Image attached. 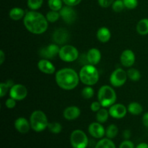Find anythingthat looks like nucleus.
Returning a JSON list of instances; mask_svg holds the SVG:
<instances>
[{"label":"nucleus","mask_w":148,"mask_h":148,"mask_svg":"<svg viewBox=\"0 0 148 148\" xmlns=\"http://www.w3.org/2000/svg\"><path fill=\"white\" fill-rule=\"evenodd\" d=\"M49 21L41 13L33 11L27 12L23 18L25 28L31 33L36 35L43 34L47 30Z\"/></svg>","instance_id":"nucleus-1"},{"label":"nucleus","mask_w":148,"mask_h":148,"mask_svg":"<svg viewBox=\"0 0 148 148\" xmlns=\"http://www.w3.org/2000/svg\"><path fill=\"white\" fill-rule=\"evenodd\" d=\"M56 82L59 88L66 90H71L76 88L79 82V74L71 68H64L56 72Z\"/></svg>","instance_id":"nucleus-2"},{"label":"nucleus","mask_w":148,"mask_h":148,"mask_svg":"<svg viewBox=\"0 0 148 148\" xmlns=\"http://www.w3.org/2000/svg\"><path fill=\"white\" fill-rule=\"evenodd\" d=\"M79 79L86 85H94L99 80V73L95 65L88 64L81 68L79 73Z\"/></svg>","instance_id":"nucleus-3"},{"label":"nucleus","mask_w":148,"mask_h":148,"mask_svg":"<svg viewBox=\"0 0 148 148\" xmlns=\"http://www.w3.org/2000/svg\"><path fill=\"white\" fill-rule=\"evenodd\" d=\"M98 99L102 107H110L116 101V93L111 86L103 85L98 90Z\"/></svg>","instance_id":"nucleus-4"},{"label":"nucleus","mask_w":148,"mask_h":148,"mask_svg":"<svg viewBox=\"0 0 148 148\" xmlns=\"http://www.w3.org/2000/svg\"><path fill=\"white\" fill-rule=\"evenodd\" d=\"M31 128L36 132H40L48 127L49 121L44 112L42 111H35L32 113L30 118Z\"/></svg>","instance_id":"nucleus-5"},{"label":"nucleus","mask_w":148,"mask_h":148,"mask_svg":"<svg viewBox=\"0 0 148 148\" xmlns=\"http://www.w3.org/2000/svg\"><path fill=\"white\" fill-rule=\"evenodd\" d=\"M59 56L65 62H75L79 57V51L77 49L71 45H64L60 48Z\"/></svg>","instance_id":"nucleus-6"},{"label":"nucleus","mask_w":148,"mask_h":148,"mask_svg":"<svg viewBox=\"0 0 148 148\" xmlns=\"http://www.w3.org/2000/svg\"><path fill=\"white\" fill-rule=\"evenodd\" d=\"M70 143L73 148H86L88 145V138L83 131L76 130L71 134Z\"/></svg>","instance_id":"nucleus-7"},{"label":"nucleus","mask_w":148,"mask_h":148,"mask_svg":"<svg viewBox=\"0 0 148 148\" xmlns=\"http://www.w3.org/2000/svg\"><path fill=\"white\" fill-rule=\"evenodd\" d=\"M127 72L121 68L115 69L110 76V82L116 88H119L124 85L127 82Z\"/></svg>","instance_id":"nucleus-8"},{"label":"nucleus","mask_w":148,"mask_h":148,"mask_svg":"<svg viewBox=\"0 0 148 148\" xmlns=\"http://www.w3.org/2000/svg\"><path fill=\"white\" fill-rule=\"evenodd\" d=\"M27 90L22 84H14L10 89V96L16 101H22L27 97Z\"/></svg>","instance_id":"nucleus-9"},{"label":"nucleus","mask_w":148,"mask_h":148,"mask_svg":"<svg viewBox=\"0 0 148 148\" xmlns=\"http://www.w3.org/2000/svg\"><path fill=\"white\" fill-rule=\"evenodd\" d=\"M60 17L66 24H72L75 23L77 19V12L72 7L65 6L63 7L59 11Z\"/></svg>","instance_id":"nucleus-10"},{"label":"nucleus","mask_w":148,"mask_h":148,"mask_svg":"<svg viewBox=\"0 0 148 148\" xmlns=\"http://www.w3.org/2000/svg\"><path fill=\"white\" fill-rule=\"evenodd\" d=\"M60 48L56 43L49 44L46 47L42 48L40 50V55L43 57V59H51L56 56L59 54Z\"/></svg>","instance_id":"nucleus-11"},{"label":"nucleus","mask_w":148,"mask_h":148,"mask_svg":"<svg viewBox=\"0 0 148 148\" xmlns=\"http://www.w3.org/2000/svg\"><path fill=\"white\" fill-rule=\"evenodd\" d=\"M127 108L121 103H114L109 107V114L114 119H122L126 116L127 112Z\"/></svg>","instance_id":"nucleus-12"},{"label":"nucleus","mask_w":148,"mask_h":148,"mask_svg":"<svg viewBox=\"0 0 148 148\" xmlns=\"http://www.w3.org/2000/svg\"><path fill=\"white\" fill-rule=\"evenodd\" d=\"M121 64L125 67H131L135 62V54L131 49H126L120 56Z\"/></svg>","instance_id":"nucleus-13"},{"label":"nucleus","mask_w":148,"mask_h":148,"mask_svg":"<svg viewBox=\"0 0 148 148\" xmlns=\"http://www.w3.org/2000/svg\"><path fill=\"white\" fill-rule=\"evenodd\" d=\"M88 132L92 137L95 138H102L106 134V130L103 126L99 122L91 123L88 127Z\"/></svg>","instance_id":"nucleus-14"},{"label":"nucleus","mask_w":148,"mask_h":148,"mask_svg":"<svg viewBox=\"0 0 148 148\" xmlns=\"http://www.w3.org/2000/svg\"><path fill=\"white\" fill-rule=\"evenodd\" d=\"M69 32L64 28H59L54 31L53 34V40L56 44L62 45L69 40Z\"/></svg>","instance_id":"nucleus-15"},{"label":"nucleus","mask_w":148,"mask_h":148,"mask_svg":"<svg viewBox=\"0 0 148 148\" xmlns=\"http://www.w3.org/2000/svg\"><path fill=\"white\" fill-rule=\"evenodd\" d=\"M38 68L40 72L47 75H52L56 71L54 65L46 59H42L38 63Z\"/></svg>","instance_id":"nucleus-16"},{"label":"nucleus","mask_w":148,"mask_h":148,"mask_svg":"<svg viewBox=\"0 0 148 148\" xmlns=\"http://www.w3.org/2000/svg\"><path fill=\"white\" fill-rule=\"evenodd\" d=\"M88 64L92 65L98 64L101 59V53L99 49L96 48H92L88 51L86 54Z\"/></svg>","instance_id":"nucleus-17"},{"label":"nucleus","mask_w":148,"mask_h":148,"mask_svg":"<svg viewBox=\"0 0 148 148\" xmlns=\"http://www.w3.org/2000/svg\"><path fill=\"white\" fill-rule=\"evenodd\" d=\"M81 114V111L79 107L75 106H72L66 107L63 112L64 117L66 120H72L76 119Z\"/></svg>","instance_id":"nucleus-18"},{"label":"nucleus","mask_w":148,"mask_h":148,"mask_svg":"<svg viewBox=\"0 0 148 148\" xmlns=\"http://www.w3.org/2000/svg\"><path fill=\"white\" fill-rule=\"evenodd\" d=\"M14 127L20 133L26 134L29 132L31 126L30 123H29V121L25 118L20 117L14 121Z\"/></svg>","instance_id":"nucleus-19"},{"label":"nucleus","mask_w":148,"mask_h":148,"mask_svg":"<svg viewBox=\"0 0 148 148\" xmlns=\"http://www.w3.org/2000/svg\"><path fill=\"white\" fill-rule=\"evenodd\" d=\"M97 38L102 43H106L111 39V33L109 29L106 27H101L97 31Z\"/></svg>","instance_id":"nucleus-20"},{"label":"nucleus","mask_w":148,"mask_h":148,"mask_svg":"<svg viewBox=\"0 0 148 148\" xmlns=\"http://www.w3.org/2000/svg\"><path fill=\"white\" fill-rule=\"evenodd\" d=\"M137 33L141 36H146L148 34V18H143L140 20L137 24Z\"/></svg>","instance_id":"nucleus-21"},{"label":"nucleus","mask_w":148,"mask_h":148,"mask_svg":"<svg viewBox=\"0 0 148 148\" xmlns=\"http://www.w3.org/2000/svg\"><path fill=\"white\" fill-rule=\"evenodd\" d=\"M25 15V11L20 7H14L9 12V16L13 20H20V19L24 18Z\"/></svg>","instance_id":"nucleus-22"},{"label":"nucleus","mask_w":148,"mask_h":148,"mask_svg":"<svg viewBox=\"0 0 148 148\" xmlns=\"http://www.w3.org/2000/svg\"><path fill=\"white\" fill-rule=\"evenodd\" d=\"M129 112L132 115H140L143 111V108L140 103L137 102H132L129 104L127 107Z\"/></svg>","instance_id":"nucleus-23"},{"label":"nucleus","mask_w":148,"mask_h":148,"mask_svg":"<svg viewBox=\"0 0 148 148\" xmlns=\"http://www.w3.org/2000/svg\"><path fill=\"white\" fill-rule=\"evenodd\" d=\"M109 115V111H107L106 108H101L96 114V120L101 124L105 123L108 120Z\"/></svg>","instance_id":"nucleus-24"},{"label":"nucleus","mask_w":148,"mask_h":148,"mask_svg":"<svg viewBox=\"0 0 148 148\" xmlns=\"http://www.w3.org/2000/svg\"><path fill=\"white\" fill-rule=\"evenodd\" d=\"M95 148H116V146L111 139L104 138L97 143Z\"/></svg>","instance_id":"nucleus-25"},{"label":"nucleus","mask_w":148,"mask_h":148,"mask_svg":"<svg viewBox=\"0 0 148 148\" xmlns=\"http://www.w3.org/2000/svg\"><path fill=\"white\" fill-rule=\"evenodd\" d=\"M119 132V129L115 124H111L107 127L106 130V135L107 138L114 139L117 136Z\"/></svg>","instance_id":"nucleus-26"},{"label":"nucleus","mask_w":148,"mask_h":148,"mask_svg":"<svg viewBox=\"0 0 148 148\" xmlns=\"http://www.w3.org/2000/svg\"><path fill=\"white\" fill-rule=\"evenodd\" d=\"M127 76L130 78L131 80L134 81H138L140 80V77H141V74L139 70L134 68H130L127 71Z\"/></svg>","instance_id":"nucleus-27"},{"label":"nucleus","mask_w":148,"mask_h":148,"mask_svg":"<svg viewBox=\"0 0 148 148\" xmlns=\"http://www.w3.org/2000/svg\"><path fill=\"white\" fill-rule=\"evenodd\" d=\"M48 4L51 10L59 12L63 7V0H49Z\"/></svg>","instance_id":"nucleus-28"},{"label":"nucleus","mask_w":148,"mask_h":148,"mask_svg":"<svg viewBox=\"0 0 148 148\" xmlns=\"http://www.w3.org/2000/svg\"><path fill=\"white\" fill-rule=\"evenodd\" d=\"M48 129L53 134H59L62 132V126L60 123L59 122H52L49 123L48 124Z\"/></svg>","instance_id":"nucleus-29"},{"label":"nucleus","mask_w":148,"mask_h":148,"mask_svg":"<svg viewBox=\"0 0 148 148\" xmlns=\"http://www.w3.org/2000/svg\"><path fill=\"white\" fill-rule=\"evenodd\" d=\"M46 17L49 23H55L60 17V14H59V12L58 11L50 10V11L47 12Z\"/></svg>","instance_id":"nucleus-30"},{"label":"nucleus","mask_w":148,"mask_h":148,"mask_svg":"<svg viewBox=\"0 0 148 148\" xmlns=\"http://www.w3.org/2000/svg\"><path fill=\"white\" fill-rule=\"evenodd\" d=\"M43 0H27V7L32 10H37L41 7Z\"/></svg>","instance_id":"nucleus-31"},{"label":"nucleus","mask_w":148,"mask_h":148,"mask_svg":"<svg viewBox=\"0 0 148 148\" xmlns=\"http://www.w3.org/2000/svg\"><path fill=\"white\" fill-rule=\"evenodd\" d=\"M94 95V90L91 86L85 87L82 90V95L85 99H90Z\"/></svg>","instance_id":"nucleus-32"},{"label":"nucleus","mask_w":148,"mask_h":148,"mask_svg":"<svg viewBox=\"0 0 148 148\" xmlns=\"http://www.w3.org/2000/svg\"><path fill=\"white\" fill-rule=\"evenodd\" d=\"M125 8L123 0H115L112 4V9L116 12H120Z\"/></svg>","instance_id":"nucleus-33"},{"label":"nucleus","mask_w":148,"mask_h":148,"mask_svg":"<svg viewBox=\"0 0 148 148\" xmlns=\"http://www.w3.org/2000/svg\"><path fill=\"white\" fill-rule=\"evenodd\" d=\"M124 6L129 10L135 9L138 5V0H123Z\"/></svg>","instance_id":"nucleus-34"},{"label":"nucleus","mask_w":148,"mask_h":148,"mask_svg":"<svg viewBox=\"0 0 148 148\" xmlns=\"http://www.w3.org/2000/svg\"><path fill=\"white\" fill-rule=\"evenodd\" d=\"M10 89V87L6 84L5 82H1L0 83V96H1V98H3Z\"/></svg>","instance_id":"nucleus-35"},{"label":"nucleus","mask_w":148,"mask_h":148,"mask_svg":"<svg viewBox=\"0 0 148 148\" xmlns=\"http://www.w3.org/2000/svg\"><path fill=\"white\" fill-rule=\"evenodd\" d=\"M5 106L9 109H12V108H14L16 106V100H14V98L10 97V98H8L6 101Z\"/></svg>","instance_id":"nucleus-36"},{"label":"nucleus","mask_w":148,"mask_h":148,"mask_svg":"<svg viewBox=\"0 0 148 148\" xmlns=\"http://www.w3.org/2000/svg\"><path fill=\"white\" fill-rule=\"evenodd\" d=\"M114 1L115 0H98V4H100V6L104 7V8H107V7L112 5Z\"/></svg>","instance_id":"nucleus-37"},{"label":"nucleus","mask_w":148,"mask_h":148,"mask_svg":"<svg viewBox=\"0 0 148 148\" xmlns=\"http://www.w3.org/2000/svg\"><path fill=\"white\" fill-rule=\"evenodd\" d=\"M101 104L99 101H94L91 103L90 105V109L91 111H94V112H98L100 109L101 108Z\"/></svg>","instance_id":"nucleus-38"},{"label":"nucleus","mask_w":148,"mask_h":148,"mask_svg":"<svg viewBox=\"0 0 148 148\" xmlns=\"http://www.w3.org/2000/svg\"><path fill=\"white\" fill-rule=\"evenodd\" d=\"M119 148H134V145L132 142L126 140L121 143Z\"/></svg>","instance_id":"nucleus-39"},{"label":"nucleus","mask_w":148,"mask_h":148,"mask_svg":"<svg viewBox=\"0 0 148 148\" xmlns=\"http://www.w3.org/2000/svg\"><path fill=\"white\" fill-rule=\"evenodd\" d=\"M82 0H63V2L66 5L70 6V7H74L77 4H79L81 2Z\"/></svg>","instance_id":"nucleus-40"},{"label":"nucleus","mask_w":148,"mask_h":148,"mask_svg":"<svg viewBox=\"0 0 148 148\" xmlns=\"http://www.w3.org/2000/svg\"><path fill=\"white\" fill-rule=\"evenodd\" d=\"M143 124L145 127L148 128V112H146L143 116Z\"/></svg>","instance_id":"nucleus-41"},{"label":"nucleus","mask_w":148,"mask_h":148,"mask_svg":"<svg viewBox=\"0 0 148 148\" xmlns=\"http://www.w3.org/2000/svg\"><path fill=\"white\" fill-rule=\"evenodd\" d=\"M123 136H124V137L126 140H128V139H130V137H131V132L129 130H124V133H123Z\"/></svg>","instance_id":"nucleus-42"},{"label":"nucleus","mask_w":148,"mask_h":148,"mask_svg":"<svg viewBox=\"0 0 148 148\" xmlns=\"http://www.w3.org/2000/svg\"><path fill=\"white\" fill-rule=\"evenodd\" d=\"M5 60V54L2 50L0 51V64H2Z\"/></svg>","instance_id":"nucleus-43"},{"label":"nucleus","mask_w":148,"mask_h":148,"mask_svg":"<svg viewBox=\"0 0 148 148\" xmlns=\"http://www.w3.org/2000/svg\"><path fill=\"white\" fill-rule=\"evenodd\" d=\"M6 84H7V85H8L9 87H10V88H11L13 86V85H14V82H13L12 80V79H7V81H6Z\"/></svg>","instance_id":"nucleus-44"},{"label":"nucleus","mask_w":148,"mask_h":148,"mask_svg":"<svg viewBox=\"0 0 148 148\" xmlns=\"http://www.w3.org/2000/svg\"><path fill=\"white\" fill-rule=\"evenodd\" d=\"M136 148H148V145L147 143H140V144H139L137 146V147Z\"/></svg>","instance_id":"nucleus-45"}]
</instances>
